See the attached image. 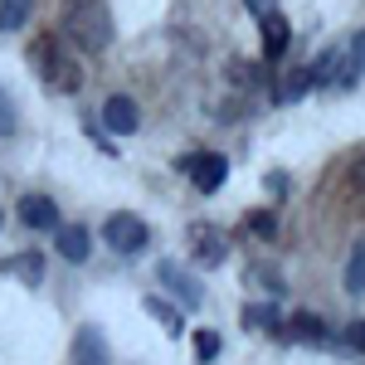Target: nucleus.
I'll return each mask as SVG.
<instances>
[{"mask_svg": "<svg viewBox=\"0 0 365 365\" xmlns=\"http://www.w3.org/2000/svg\"><path fill=\"white\" fill-rule=\"evenodd\" d=\"M63 34L83 49V54H103L113 44V15L103 0H63V15H58Z\"/></svg>", "mask_w": 365, "mask_h": 365, "instance_id": "nucleus-1", "label": "nucleus"}, {"mask_svg": "<svg viewBox=\"0 0 365 365\" xmlns=\"http://www.w3.org/2000/svg\"><path fill=\"white\" fill-rule=\"evenodd\" d=\"M29 68L39 73V83L49 88V93H78L83 88V68L73 63V54L58 44L54 34H39L34 44H29Z\"/></svg>", "mask_w": 365, "mask_h": 365, "instance_id": "nucleus-2", "label": "nucleus"}, {"mask_svg": "<svg viewBox=\"0 0 365 365\" xmlns=\"http://www.w3.org/2000/svg\"><path fill=\"white\" fill-rule=\"evenodd\" d=\"M175 166L185 170L205 195H210V190H220V185H225V175H229V161L220 156V151H190V156H180Z\"/></svg>", "mask_w": 365, "mask_h": 365, "instance_id": "nucleus-3", "label": "nucleus"}, {"mask_svg": "<svg viewBox=\"0 0 365 365\" xmlns=\"http://www.w3.org/2000/svg\"><path fill=\"white\" fill-rule=\"evenodd\" d=\"M185 244H190V258L205 263V268H220L229 258V239H225V229H215V225H190Z\"/></svg>", "mask_w": 365, "mask_h": 365, "instance_id": "nucleus-4", "label": "nucleus"}, {"mask_svg": "<svg viewBox=\"0 0 365 365\" xmlns=\"http://www.w3.org/2000/svg\"><path fill=\"white\" fill-rule=\"evenodd\" d=\"M103 239H108V249H117V253H141L146 239H151V229L141 225L137 215H108Z\"/></svg>", "mask_w": 365, "mask_h": 365, "instance_id": "nucleus-5", "label": "nucleus"}, {"mask_svg": "<svg viewBox=\"0 0 365 365\" xmlns=\"http://www.w3.org/2000/svg\"><path fill=\"white\" fill-rule=\"evenodd\" d=\"M156 278L166 282L170 292H175V302H180V307L185 312H195L200 302H205V292H200V282H195V273H185V268H180V263H156Z\"/></svg>", "mask_w": 365, "mask_h": 365, "instance_id": "nucleus-6", "label": "nucleus"}, {"mask_svg": "<svg viewBox=\"0 0 365 365\" xmlns=\"http://www.w3.org/2000/svg\"><path fill=\"white\" fill-rule=\"evenodd\" d=\"M137 122H141V113H137V103H132V98H122V93H117V98L103 103V127H108L113 137H132V132H137Z\"/></svg>", "mask_w": 365, "mask_h": 365, "instance_id": "nucleus-7", "label": "nucleus"}, {"mask_svg": "<svg viewBox=\"0 0 365 365\" xmlns=\"http://www.w3.org/2000/svg\"><path fill=\"white\" fill-rule=\"evenodd\" d=\"M88 229L83 225H58V234H54V249H58V258H68V263H83L88 258Z\"/></svg>", "mask_w": 365, "mask_h": 365, "instance_id": "nucleus-8", "label": "nucleus"}, {"mask_svg": "<svg viewBox=\"0 0 365 365\" xmlns=\"http://www.w3.org/2000/svg\"><path fill=\"white\" fill-rule=\"evenodd\" d=\"M20 220H25L29 229H54L58 225V210L49 195H25L20 200Z\"/></svg>", "mask_w": 365, "mask_h": 365, "instance_id": "nucleus-9", "label": "nucleus"}, {"mask_svg": "<svg viewBox=\"0 0 365 365\" xmlns=\"http://www.w3.org/2000/svg\"><path fill=\"white\" fill-rule=\"evenodd\" d=\"M258 25H263V58H282L287 54V39H292L287 15H268V20H258Z\"/></svg>", "mask_w": 365, "mask_h": 365, "instance_id": "nucleus-10", "label": "nucleus"}, {"mask_svg": "<svg viewBox=\"0 0 365 365\" xmlns=\"http://www.w3.org/2000/svg\"><path fill=\"white\" fill-rule=\"evenodd\" d=\"M0 273H15V278L25 282V287H39V278H44V258H39V253H20V258H5V263H0Z\"/></svg>", "mask_w": 365, "mask_h": 365, "instance_id": "nucleus-11", "label": "nucleus"}, {"mask_svg": "<svg viewBox=\"0 0 365 365\" xmlns=\"http://www.w3.org/2000/svg\"><path fill=\"white\" fill-rule=\"evenodd\" d=\"M287 336L292 341H312V346H327V322L312 317V312H297V317L287 322Z\"/></svg>", "mask_w": 365, "mask_h": 365, "instance_id": "nucleus-12", "label": "nucleus"}, {"mask_svg": "<svg viewBox=\"0 0 365 365\" xmlns=\"http://www.w3.org/2000/svg\"><path fill=\"white\" fill-rule=\"evenodd\" d=\"M73 356H78V365H108V346H103V336L93 327H83L78 341H73Z\"/></svg>", "mask_w": 365, "mask_h": 365, "instance_id": "nucleus-13", "label": "nucleus"}, {"mask_svg": "<svg viewBox=\"0 0 365 365\" xmlns=\"http://www.w3.org/2000/svg\"><path fill=\"white\" fill-rule=\"evenodd\" d=\"M307 88H317L312 68H292V73L278 83V103H297V98H307Z\"/></svg>", "mask_w": 365, "mask_h": 365, "instance_id": "nucleus-14", "label": "nucleus"}, {"mask_svg": "<svg viewBox=\"0 0 365 365\" xmlns=\"http://www.w3.org/2000/svg\"><path fill=\"white\" fill-rule=\"evenodd\" d=\"M29 10H34V0H0V34L20 29L29 20Z\"/></svg>", "mask_w": 365, "mask_h": 365, "instance_id": "nucleus-15", "label": "nucleus"}, {"mask_svg": "<svg viewBox=\"0 0 365 365\" xmlns=\"http://www.w3.org/2000/svg\"><path fill=\"white\" fill-rule=\"evenodd\" d=\"M146 312H151V317L166 327L170 336H180V327H185V322H180V312L170 307V302H161V297H146Z\"/></svg>", "mask_w": 365, "mask_h": 365, "instance_id": "nucleus-16", "label": "nucleus"}, {"mask_svg": "<svg viewBox=\"0 0 365 365\" xmlns=\"http://www.w3.org/2000/svg\"><path fill=\"white\" fill-rule=\"evenodd\" d=\"M346 292H365V244L351 249V263H346Z\"/></svg>", "mask_w": 365, "mask_h": 365, "instance_id": "nucleus-17", "label": "nucleus"}, {"mask_svg": "<svg viewBox=\"0 0 365 365\" xmlns=\"http://www.w3.org/2000/svg\"><path fill=\"white\" fill-rule=\"evenodd\" d=\"M244 327H282V317L273 302H253V307H244Z\"/></svg>", "mask_w": 365, "mask_h": 365, "instance_id": "nucleus-18", "label": "nucleus"}, {"mask_svg": "<svg viewBox=\"0 0 365 365\" xmlns=\"http://www.w3.org/2000/svg\"><path fill=\"white\" fill-rule=\"evenodd\" d=\"M195 356L200 361H215L220 356V336L215 331H195Z\"/></svg>", "mask_w": 365, "mask_h": 365, "instance_id": "nucleus-19", "label": "nucleus"}, {"mask_svg": "<svg viewBox=\"0 0 365 365\" xmlns=\"http://www.w3.org/2000/svg\"><path fill=\"white\" fill-rule=\"evenodd\" d=\"M249 229H253V234H263V239H273V234H278V220H273L268 210H258V215L249 220Z\"/></svg>", "mask_w": 365, "mask_h": 365, "instance_id": "nucleus-20", "label": "nucleus"}, {"mask_svg": "<svg viewBox=\"0 0 365 365\" xmlns=\"http://www.w3.org/2000/svg\"><path fill=\"white\" fill-rule=\"evenodd\" d=\"M10 132H15V103L0 93V137H10Z\"/></svg>", "mask_w": 365, "mask_h": 365, "instance_id": "nucleus-21", "label": "nucleus"}, {"mask_svg": "<svg viewBox=\"0 0 365 365\" xmlns=\"http://www.w3.org/2000/svg\"><path fill=\"white\" fill-rule=\"evenodd\" d=\"M244 5H249V10L258 15V20H268V15H278V0H244Z\"/></svg>", "mask_w": 365, "mask_h": 365, "instance_id": "nucleus-22", "label": "nucleus"}, {"mask_svg": "<svg viewBox=\"0 0 365 365\" xmlns=\"http://www.w3.org/2000/svg\"><path fill=\"white\" fill-rule=\"evenodd\" d=\"M351 58H356V73H365V34L351 39Z\"/></svg>", "mask_w": 365, "mask_h": 365, "instance_id": "nucleus-23", "label": "nucleus"}, {"mask_svg": "<svg viewBox=\"0 0 365 365\" xmlns=\"http://www.w3.org/2000/svg\"><path fill=\"white\" fill-rule=\"evenodd\" d=\"M351 346H365V322H351V331H346Z\"/></svg>", "mask_w": 365, "mask_h": 365, "instance_id": "nucleus-24", "label": "nucleus"}, {"mask_svg": "<svg viewBox=\"0 0 365 365\" xmlns=\"http://www.w3.org/2000/svg\"><path fill=\"white\" fill-rule=\"evenodd\" d=\"M351 185H356V190H365V156L351 166Z\"/></svg>", "mask_w": 365, "mask_h": 365, "instance_id": "nucleus-25", "label": "nucleus"}]
</instances>
